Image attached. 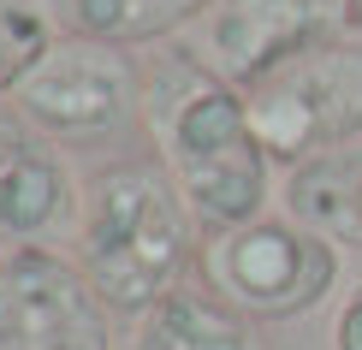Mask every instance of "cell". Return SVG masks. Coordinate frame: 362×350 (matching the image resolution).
I'll use <instances>...</instances> for the list:
<instances>
[{
  "instance_id": "cell-1",
  "label": "cell",
  "mask_w": 362,
  "mask_h": 350,
  "mask_svg": "<svg viewBox=\"0 0 362 350\" xmlns=\"http://www.w3.org/2000/svg\"><path fill=\"white\" fill-rule=\"evenodd\" d=\"M143 125L155 136V161L173 173L185 190L190 214L208 232H232V226L262 220L267 202V148L255 143L244 89L196 59L185 42L155 54L143 66Z\"/></svg>"
},
{
  "instance_id": "cell-11",
  "label": "cell",
  "mask_w": 362,
  "mask_h": 350,
  "mask_svg": "<svg viewBox=\"0 0 362 350\" xmlns=\"http://www.w3.org/2000/svg\"><path fill=\"white\" fill-rule=\"evenodd\" d=\"M66 36H95L113 48H137V42H160L173 30L196 24L214 0H48Z\"/></svg>"
},
{
  "instance_id": "cell-2",
  "label": "cell",
  "mask_w": 362,
  "mask_h": 350,
  "mask_svg": "<svg viewBox=\"0 0 362 350\" xmlns=\"http://www.w3.org/2000/svg\"><path fill=\"white\" fill-rule=\"evenodd\" d=\"M185 190L155 155L107 161L83 178L78 267L113 315H148L202 255Z\"/></svg>"
},
{
  "instance_id": "cell-9",
  "label": "cell",
  "mask_w": 362,
  "mask_h": 350,
  "mask_svg": "<svg viewBox=\"0 0 362 350\" xmlns=\"http://www.w3.org/2000/svg\"><path fill=\"white\" fill-rule=\"evenodd\" d=\"M137 350H267V339L244 309H232L208 285L202 291L178 285V291H167L143 315Z\"/></svg>"
},
{
  "instance_id": "cell-10",
  "label": "cell",
  "mask_w": 362,
  "mask_h": 350,
  "mask_svg": "<svg viewBox=\"0 0 362 350\" xmlns=\"http://www.w3.org/2000/svg\"><path fill=\"white\" fill-rule=\"evenodd\" d=\"M285 208L297 226L321 232L327 243H351L362 250V148H339L309 166H291L285 178Z\"/></svg>"
},
{
  "instance_id": "cell-5",
  "label": "cell",
  "mask_w": 362,
  "mask_h": 350,
  "mask_svg": "<svg viewBox=\"0 0 362 350\" xmlns=\"http://www.w3.org/2000/svg\"><path fill=\"white\" fill-rule=\"evenodd\" d=\"M143 78L148 71L113 42L95 36H59L54 54L12 89V107L36 125L48 143L95 148L119 143L143 119Z\"/></svg>"
},
{
  "instance_id": "cell-4",
  "label": "cell",
  "mask_w": 362,
  "mask_h": 350,
  "mask_svg": "<svg viewBox=\"0 0 362 350\" xmlns=\"http://www.w3.org/2000/svg\"><path fill=\"white\" fill-rule=\"evenodd\" d=\"M202 285L250 321H297L339 285V243L297 220H250L202 238Z\"/></svg>"
},
{
  "instance_id": "cell-3",
  "label": "cell",
  "mask_w": 362,
  "mask_h": 350,
  "mask_svg": "<svg viewBox=\"0 0 362 350\" xmlns=\"http://www.w3.org/2000/svg\"><path fill=\"white\" fill-rule=\"evenodd\" d=\"M267 161L309 166L362 136V42H321L244 89Z\"/></svg>"
},
{
  "instance_id": "cell-6",
  "label": "cell",
  "mask_w": 362,
  "mask_h": 350,
  "mask_svg": "<svg viewBox=\"0 0 362 350\" xmlns=\"http://www.w3.org/2000/svg\"><path fill=\"white\" fill-rule=\"evenodd\" d=\"M113 309L54 250L0 255V350H113Z\"/></svg>"
},
{
  "instance_id": "cell-13",
  "label": "cell",
  "mask_w": 362,
  "mask_h": 350,
  "mask_svg": "<svg viewBox=\"0 0 362 350\" xmlns=\"http://www.w3.org/2000/svg\"><path fill=\"white\" fill-rule=\"evenodd\" d=\"M333 350H362V291L344 297V309L333 321Z\"/></svg>"
},
{
  "instance_id": "cell-14",
  "label": "cell",
  "mask_w": 362,
  "mask_h": 350,
  "mask_svg": "<svg viewBox=\"0 0 362 350\" xmlns=\"http://www.w3.org/2000/svg\"><path fill=\"white\" fill-rule=\"evenodd\" d=\"M344 18H351V30H362V0H344Z\"/></svg>"
},
{
  "instance_id": "cell-12",
  "label": "cell",
  "mask_w": 362,
  "mask_h": 350,
  "mask_svg": "<svg viewBox=\"0 0 362 350\" xmlns=\"http://www.w3.org/2000/svg\"><path fill=\"white\" fill-rule=\"evenodd\" d=\"M59 42V18L48 0H0V101L18 89Z\"/></svg>"
},
{
  "instance_id": "cell-7",
  "label": "cell",
  "mask_w": 362,
  "mask_h": 350,
  "mask_svg": "<svg viewBox=\"0 0 362 350\" xmlns=\"http://www.w3.org/2000/svg\"><path fill=\"white\" fill-rule=\"evenodd\" d=\"M344 30V0H214L185 48L232 89H250L285 59L339 42Z\"/></svg>"
},
{
  "instance_id": "cell-8",
  "label": "cell",
  "mask_w": 362,
  "mask_h": 350,
  "mask_svg": "<svg viewBox=\"0 0 362 350\" xmlns=\"http://www.w3.org/2000/svg\"><path fill=\"white\" fill-rule=\"evenodd\" d=\"M83 185L59 148L30 119L0 101V243L6 250H48L66 232H78Z\"/></svg>"
}]
</instances>
